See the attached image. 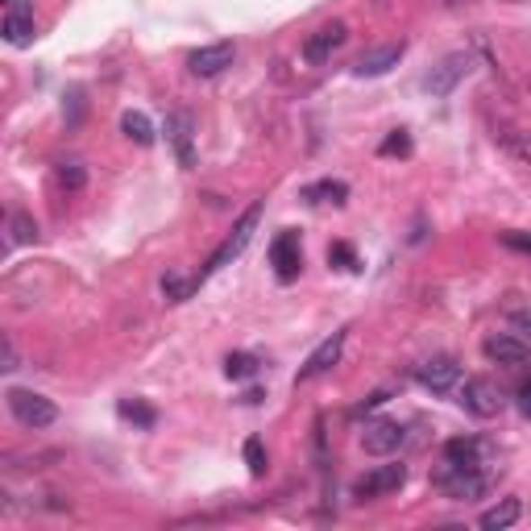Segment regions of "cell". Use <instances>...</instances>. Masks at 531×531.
I'll list each match as a JSON object with an SVG mask.
<instances>
[{
    "label": "cell",
    "instance_id": "obj_10",
    "mask_svg": "<svg viewBox=\"0 0 531 531\" xmlns=\"http://www.w3.org/2000/svg\"><path fill=\"white\" fill-rule=\"evenodd\" d=\"M166 141H171L179 166H196V120H191V112L174 109L166 117Z\"/></svg>",
    "mask_w": 531,
    "mask_h": 531
},
{
    "label": "cell",
    "instance_id": "obj_3",
    "mask_svg": "<svg viewBox=\"0 0 531 531\" xmlns=\"http://www.w3.org/2000/svg\"><path fill=\"white\" fill-rule=\"evenodd\" d=\"M4 399H9L13 420L22 423V428H33V432H42V428H50V423L58 420V407L46 399V394H38V391H22V386H13Z\"/></svg>",
    "mask_w": 531,
    "mask_h": 531
},
{
    "label": "cell",
    "instance_id": "obj_5",
    "mask_svg": "<svg viewBox=\"0 0 531 531\" xmlns=\"http://www.w3.org/2000/svg\"><path fill=\"white\" fill-rule=\"evenodd\" d=\"M469 71H473V58H469L465 50L445 55L440 63L432 66V71H428V75H423V92H432V96H448V92H453V87L469 75Z\"/></svg>",
    "mask_w": 531,
    "mask_h": 531
},
{
    "label": "cell",
    "instance_id": "obj_27",
    "mask_svg": "<svg viewBox=\"0 0 531 531\" xmlns=\"http://www.w3.org/2000/svg\"><path fill=\"white\" fill-rule=\"evenodd\" d=\"M378 154H382V158H394V154H399V158H407V154H412V133H407V129H394L391 137L378 146Z\"/></svg>",
    "mask_w": 531,
    "mask_h": 531
},
{
    "label": "cell",
    "instance_id": "obj_17",
    "mask_svg": "<svg viewBox=\"0 0 531 531\" xmlns=\"http://www.w3.org/2000/svg\"><path fill=\"white\" fill-rule=\"evenodd\" d=\"M519 515H523L519 499H502L499 507H490L477 523H482V531H507V527H515V523H519Z\"/></svg>",
    "mask_w": 531,
    "mask_h": 531
},
{
    "label": "cell",
    "instance_id": "obj_28",
    "mask_svg": "<svg viewBox=\"0 0 531 531\" xmlns=\"http://www.w3.org/2000/svg\"><path fill=\"white\" fill-rule=\"evenodd\" d=\"M245 465H250L253 477H266V445H261L258 436L245 440Z\"/></svg>",
    "mask_w": 531,
    "mask_h": 531
},
{
    "label": "cell",
    "instance_id": "obj_20",
    "mask_svg": "<svg viewBox=\"0 0 531 531\" xmlns=\"http://www.w3.org/2000/svg\"><path fill=\"white\" fill-rule=\"evenodd\" d=\"M120 129H125V137L129 141H137V146H154V137H158L154 125H150V117H146V112H133V109L120 117Z\"/></svg>",
    "mask_w": 531,
    "mask_h": 531
},
{
    "label": "cell",
    "instance_id": "obj_29",
    "mask_svg": "<svg viewBox=\"0 0 531 531\" xmlns=\"http://www.w3.org/2000/svg\"><path fill=\"white\" fill-rule=\"evenodd\" d=\"M328 261L341 266V270H358V253H353L349 241H332V245H328Z\"/></svg>",
    "mask_w": 531,
    "mask_h": 531
},
{
    "label": "cell",
    "instance_id": "obj_13",
    "mask_svg": "<svg viewBox=\"0 0 531 531\" xmlns=\"http://www.w3.org/2000/svg\"><path fill=\"white\" fill-rule=\"evenodd\" d=\"M415 378H420L423 391L448 394L453 386H461V366H456L453 358H432V361H423V366L415 369Z\"/></svg>",
    "mask_w": 531,
    "mask_h": 531
},
{
    "label": "cell",
    "instance_id": "obj_34",
    "mask_svg": "<svg viewBox=\"0 0 531 531\" xmlns=\"http://www.w3.org/2000/svg\"><path fill=\"white\" fill-rule=\"evenodd\" d=\"M519 412H523V415H531V382L519 391Z\"/></svg>",
    "mask_w": 531,
    "mask_h": 531
},
{
    "label": "cell",
    "instance_id": "obj_8",
    "mask_svg": "<svg viewBox=\"0 0 531 531\" xmlns=\"http://www.w3.org/2000/svg\"><path fill=\"white\" fill-rule=\"evenodd\" d=\"M233 58H237V46H233V42H212V46L191 50L187 71H191L196 79H217V75H225L228 66H233Z\"/></svg>",
    "mask_w": 531,
    "mask_h": 531
},
{
    "label": "cell",
    "instance_id": "obj_2",
    "mask_svg": "<svg viewBox=\"0 0 531 531\" xmlns=\"http://www.w3.org/2000/svg\"><path fill=\"white\" fill-rule=\"evenodd\" d=\"M432 482L456 502H473L490 490V473L482 465H453V461H445V469H440Z\"/></svg>",
    "mask_w": 531,
    "mask_h": 531
},
{
    "label": "cell",
    "instance_id": "obj_26",
    "mask_svg": "<svg viewBox=\"0 0 531 531\" xmlns=\"http://www.w3.org/2000/svg\"><path fill=\"white\" fill-rule=\"evenodd\" d=\"M199 287V279H183V274H163V295L166 304H183L191 299V291Z\"/></svg>",
    "mask_w": 531,
    "mask_h": 531
},
{
    "label": "cell",
    "instance_id": "obj_32",
    "mask_svg": "<svg viewBox=\"0 0 531 531\" xmlns=\"http://www.w3.org/2000/svg\"><path fill=\"white\" fill-rule=\"evenodd\" d=\"M386 399H391V394H386V391H378V394H369V399H366V403H361V407H353V415H366V412H374V407H382V403H386Z\"/></svg>",
    "mask_w": 531,
    "mask_h": 531
},
{
    "label": "cell",
    "instance_id": "obj_24",
    "mask_svg": "<svg viewBox=\"0 0 531 531\" xmlns=\"http://www.w3.org/2000/svg\"><path fill=\"white\" fill-rule=\"evenodd\" d=\"M117 412H120V420L137 423V428H154V420H158L150 403H141V399H120V403H117Z\"/></svg>",
    "mask_w": 531,
    "mask_h": 531
},
{
    "label": "cell",
    "instance_id": "obj_22",
    "mask_svg": "<svg viewBox=\"0 0 531 531\" xmlns=\"http://www.w3.org/2000/svg\"><path fill=\"white\" fill-rule=\"evenodd\" d=\"M55 174H58V187H66V191H84V187H87V166L79 163V158H66V163H58Z\"/></svg>",
    "mask_w": 531,
    "mask_h": 531
},
{
    "label": "cell",
    "instance_id": "obj_14",
    "mask_svg": "<svg viewBox=\"0 0 531 531\" xmlns=\"http://www.w3.org/2000/svg\"><path fill=\"white\" fill-rule=\"evenodd\" d=\"M403 482H407V465H403V461L399 465H378L353 486V494H358V499H382V494H394Z\"/></svg>",
    "mask_w": 531,
    "mask_h": 531
},
{
    "label": "cell",
    "instance_id": "obj_11",
    "mask_svg": "<svg viewBox=\"0 0 531 531\" xmlns=\"http://www.w3.org/2000/svg\"><path fill=\"white\" fill-rule=\"evenodd\" d=\"M345 38H349V30H345V22H328V25H320L315 33H307V42H304V58L312 66H324L328 58L345 46Z\"/></svg>",
    "mask_w": 531,
    "mask_h": 531
},
{
    "label": "cell",
    "instance_id": "obj_7",
    "mask_svg": "<svg viewBox=\"0 0 531 531\" xmlns=\"http://www.w3.org/2000/svg\"><path fill=\"white\" fill-rule=\"evenodd\" d=\"M482 353H486L494 366H507V369H523L531 361V345L523 341L519 332H494L482 341Z\"/></svg>",
    "mask_w": 531,
    "mask_h": 531
},
{
    "label": "cell",
    "instance_id": "obj_6",
    "mask_svg": "<svg viewBox=\"0 0 531 531\" xmlns=\"http://www.w3.org/2000/svg\"><path fill=\"white\" fill-rule=\"evenodd\" d=\"M403 440H407V428L399 420H369L361 428V448L369 456H394L403 448Z\"/></svg>",
    "mask_w": 531,
    "mask_h": 531
},
{
    "label": "cell",
    "instance_id": "obj_25",
    "mask_svg": "<svg viewBox=\"0 0 531 531\" xmlns=\"http://www.w3.org/2000/svg\"><path fill=\"white\" fill-rule=\"evenodd\" d=\"M38 241V225H33L30 212H13L9 220V245H33Z\"/></svg>",
    "mask_w": 531,
    "mask_h": 531
},
{
    "label": "cell",
    "instance_id": "obj_16",
    "mask_svg": "<svg viewBox=\"0 0 531 531\" xmlns=\"http://www.w3.org/2000/svg\"><path fill=\"white\" fill-rule=\"evenodd\" d=\"M33 38H38V25H33V17L22 9V4H13L9 17H4V42H9V46H30Z\"/></svg>",
    "mask_w": 531,
    "mask_h": 531
},
{
    "label": "cell",
    "instance_id": "obj_30",
    "mask_svg": "<svg viewBox=\"0 0 531 531\" xmlns=\"http://www.w3.org/2000/svg\"><path fill=\"white\" fill-rule=\"evenodd\" d=\"M507 324L531 345V307H507Z\"/></svg>",
    "mask_w": 531,
    "mask_h": 531
},
{
    "label": "cell",
    "instance_id": "obj_23",
    "mask_svg": "<svg viewBox=\"0 0 531 531\" xmlns=\"http://www.w3.org/2000/svg\"><path fill=\"white\" fill-rule=\"evenodd\" d=\"M502 146L510 150V158L531 174V133H519V129H507L502 133Z\"/></svg>",
    "mask_w": 531,
    "mask_h": 531
},
{
    "label": "cell",
    "instance_id": "obj_1",
    "mask_svg": "<svg viewBox=\"0 0 531 531\" xmlns=\"http://www.w3.org/2000/svg\"><path fill=\"white\" fill-rule=\"evenodd\" d=\"M258 220H261V204L245 208V212H241V220H237V225H233V233H228V237H225V245H220V250L212 253V258H208V266L196 274V279L204 282L208 274L225 270V266H228V261H233V258H241V253H245V245H250V241H253V233H258Z\"/></svg>",
    "mask_w": 531,
    "mask_h": 531
},
{
    "label": "cell",
    "instance_id": "obj_33",
    "mask_svg": "<svg viewBox=\"0 0 531 531\" xmlns=\"http://www.w3.org/2000/svg\"><path fill=\"white\" fill-rule=\"evenodd\" d=\"M4 374H9V369H17V345H13V336H4Z\"/></svg>",
    "mask_w": 531,
    "mask_h": 531
},
{
    "label": "cell",
    "instance_id": "obj_9",
    "mask_svg": "<svg viewBox=\"0 0 531 531\" xmlns=\"http://www.w3.org/2000/svg\"><path fill=\"white\" fill-rule=\"evenodd\" d=\"M270 266L279 274V282H295L304 270V250H299V233L295 228H282L270 245Z\"/></svg>",
    "mask_w": 531,
    "mask_h": 531
},
{
    "label": "cell",
    "instance_id": "obj_31",
    "mask_svg": "<svg viewBox=\"0 0 531 531\" xmlns=\"http://www.w3.org/2000/svg\"><path fill=\"white\" fill-rule=\"evenodd\" d=\"M502 245H510V250H519V253H531V237H527V233H502Z\"/></svg>",
    "mask_w": 531,
    "mask_h": 531
},
{
    "label": "cell",
    "instance_id": "obj_35",
    "mask_svg": "<svg viewBox=\"0 0 531 531\" xmlns=\"http://www.w3.org/2000/svg\"><path fill=\"white\" fill-rule=\"evenodd\" d=\"M261 399H266V394H261V391H258V386H250V391L241 394V403H250V407H253V403H261Z\"/></svg>",
    "mask_w": 531,
    "mask_h": 531
},
{
    "label": "cell",
    "instance_id": "obj_15",
    "mask_svg": "<svg viewBox=\"0 0 531 531\" xmlns=\"http://www.w3.org/2000/svg\"><path fill=\"white\" fill-rule=\"evenodd\" d=\"M403 55H407V46H403V42L374 46V50H366V55L353 63V75H358V79H378V75H386V71H394V66L403 63Z\"/></svg>",
    "mask_w": 531,
    "mask_h": 531
},
{
    "label": "cell",
    "instance_id": "obj_21",
    "mask_svg": "<svg viewBox=\"0 0 531 531\" xmlns=\"http://www.w3.org/2000/svg\"><path fill=\"white\" fill-rule=\"evenodd\" d=\"M258 369H261V358H253V353H228V358H225V374L233 382L258 378Z\"/></svg>",
    "mask_w": 531,
    "mask_h": 531
},
{
    "label": "cell",
    "instance_id": "obj_19",
    "mask_svg": "<svg viewBox=\"0 0 531 531\" xmlns=\"http://www.w3.org/2000/svg\"><path fill=\"white\" fill-rule=\"evenodd\" d=\"M445 461H453V465H482V445L469 440V436H456V440L445 445Z\"/></svg>",
    "mask_w": 531,
    "mask_h": 531
},
{
    "label": "cell",
    "instance_id": "obj_12",
    "mask_svg": "<svg viewBox=\"0 0 531 531\" xmlns=\"http://www.w3.org/2000/svg\"><path fill=\"white\" fill-rule=\"evenodd\" d=\"M341 353H345V328H341V332H332V336H324V341L312 349V358L299 366L295 382H312V378H320V374H328V369L341 361Z\"/></svg>",
    "mask_w": 531,
    "mask_h": 531
},
{
    "label": "cell",
    "instance_id": "obj_4",
    "mask_svg": "<svg viewBox=\"0 0 531 531\" xmlns=\"http://www.w3.org/2000/svg\"><path fill=\"white\" fill-rule=\"evenodd\" d=\"M456 403L465 407L469 415H477V420H494V415L502 412V391L494 386L490 378H465L461 382V391H456Z\"/></svg>",
    "mask_w": 531,
    "mask_h": 531
},
{
    "label": "cell",
    "instance_id": "obj_18",
    "mask_svg": "<svg viewBox=\"0 0 531 531\" xmlns=\"http://www.w3.org/2000/svg\"><path fill=\"white\" fill-rule=\"evenodd\" d=\"M304 199H307V204H345L349 187L341 183V179H320V183H307L304 187Z\"/></svg>",
    "mask_w": 531,
    "mask_h": 531
}]
</instances>
